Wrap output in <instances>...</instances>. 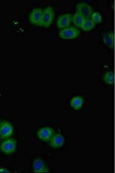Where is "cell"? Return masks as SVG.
I'll return each mask as SVG.
<instances>
[{"label": "cell", "mask_w": 115, "mask_h": 173, "mask_svg": "<svg viewBox=\"0 0 115 173\" xmlns=\"http://www.w3.org/2000/svg\"><path fill=\"white\" fill-rule=\"evenodd\" d=\"M55 14L53 8L48 6L43 10L42 14L40 26L47 28L51 25Z\"/></svg>", "instance_id": "cell-1"}, {"label": "cell", "mask_w": 115, "mask_h": 173, "mask_svg": "<svg viewBox=\"0 0 115 173\" xmlns=\"http://www.w3.org/2000/svg\"><path fill=\"white\" fill-rule=\"evenodd\" d=\"M80 31L73 27H67L61 29L59 35L60 37L64 39H71L77 38L79 35Z\"/></svg>", "instance_id": "cell-2"}, {"label": "cell", "mask_w": 115, "mask_h": 173, "mask_svg": "<svg viewBox=\"0 0 115 173\" xmlns=\"http://www.w3.org/2000/svg\"><path fill=\"white\" fill-rule=\"evenodd\" d=\"M76 12L83 16L86 20L89 19L94 10L90 5L84 2H80L76 5Z\"/></svg>", "instance_id": "cell-3"}, {"label": "cell", "mask_w": 115, "mask_h": 173, "mask_svg": "<svg viewBox=\"0 0 115 173\" xmlns=\"http://www.w3.org/2000/svg\"><path fill=\"white\" fill-rule=\"evenodd\" d=\"M16 142L13 138L6 140L2 142L0 146L1 151L4 153L10 154L13 153L16 149Z\"/></svg>", "instance_id": "cell-4"}, {"label": "cell", "mask_w": 115, "mask_h": 173, "mask_svg": "<svg viewBox=\"0 0 115 173\" xmlns=\"http://www.w3.org/2000/svg\"><path fill=\"white\" fill-rule=\"evenodd\" d=\"M13 133V128L9 122L4 121L0 125V138L5 139L11 136Z\"/></svg>", "instance_id": "cell-5"}, {"label": "cell", "mask_w": 115, "mask_h": 173, "mask_svg": "<svg viewBox=\"0 0 115 173\" xmlns=\"http://www.w3.org/2000/svg\"><path fill=\"white\" fill-rule=\"evenodd\" d=\"M43 9L39 8L34 9L29 15L28 18L32 24L40 26L42 14Z\"/></svg>", "instance_id": "cell-6"}, {"label": "cell", "mask_w": 115, "mask_h": 173, "mask_svg": "<svg viewBox=\"0 0 115 173\" xmlns=\"http://www.w3.org/2000/svg\"><path fill=\"white\" fill-rule=\"evenodd\" d=\"M73 15L70 13L66 14L60 16L57 21V26L60 29L68 27L72 20Z\"/></svg>", "instance_id": "cell-7"}, {"label": "cell", "mask_w": 115, "mask_h": 173, "mask_svg": "<svg viewBox=\"0 0 115 173\" xmlns=\"http://www.w3.org/2000/svg\"><path fill=\"white\" fill-rule=\"evenodd\" d=\"M55 134L54 130L51 128L45 127L39 129L37 134L41 140L49 142Z\"/></svg>", "instance_id": "cell-8"}, {"label": "cell", "mask_w": 115, "mask_h": 173, "mask_svg": "<svg viewBox=\"0 0 115 173\" xmlns=\"http://www.w3.org/2000/svg\"><path fill=\"white\" fill-rule=\"evenodd\" d=\"M64 140V137L62 134L57 133L54 134L48 142L49 144L51 147L57 148L63 145Z\"/></svg>", "instance_id": "cell-9"}, {"label": "cell", "mask_w": 115, "mask_h": 173, "mask_svg": "<svg viewBox=\"0 0 115 173\" xmlns=\"http://www.w3.org/2000/svg\"><path fill=\"white\" fill-rule=\"evenodd\" d=\"M33 169L35 172H48V168L44 162L40 159H36L33 163Z\"/></svg>", "instance_id": "cell-10"}, {"label": "cell", "mask_w": 115, "mask_h": 173, "mask_svg": "<svg viewBox=\"0 0 115 173\" xmlns=\"http://www.w3.org/2000/svg\"><path fill=\"white\" fill-rule=\"evenodd\" d=\"M104 43L111 48H113L114 46V35L113 32L107 33L103 36Z\"/></svg>", "instance_id": "cell-11"}, {"label": "cell", "mask_w": 115, "mask_h": 173, "mask_svg": "<svg viewBox=\"0 0 115 173\" xmlns=\"http://www.w3.org/2000/svg\"><path fill=\"white\" fill-rule=\"evenodd\" d=\"M86 19L81 15L77 12L73 15L72 20L75 25L77 28L81 27Z\"/></svg>", "instance_id": "cell-12"}, {"label": "cell", "mask_w": 115, "mask_h": 173, "mask_svg": "<svg viewBox=\"0 0 115 173\" xmlns=\"http://www.w3.org/2000/svg\"><path fill=\"white\" fill-rule=\"evenodd\" d=\"M95 25V24L92 20L87 19L84 22L81 28L85 31H89L93 29Z\"/></svg>", "instance_id": "cell-13"}, {"label": "cell", "mask_w": 115, "mask_h": 173, "mask_svg": "<svg viewBox=\"0 0 115 173\" xmlns=\"http://www.w3.org/2000/svg\"><path fill=\"white\" fill-rule=\"evenodd\" d=\"M82 99L79 97H75L73 98L71 101V106L76 109H79L82 104Z\"/></svg>", "instance_id": "cell-14"}, {"label": "cell", "mask_w": 115, "mask_h": 173, "mask_svg": "<svg viewBox=\"0 0 115 173\" xmlns=\"http://www.w3.org/2000/svg\"><path fill=\"white\" fill-rule=\"evenodd\" d=\"M91 18L95 24H98L102 22V17L101 15L97 12H94Z\"/></svg>", "instance_id": "cell-15"}, {"label": "cell", "mask_w": 115, "mask_h": 173, "mask_svg": "<svg viewBox=\"0 0 115 173\" xmlns=\"http://www.w3.org/2000/svg\"><path fill=\"white\" fill-rule=\"evenodd\" d=\"M105 82L109 84H112L114 81V75L112 72H110L105 74L104 76Z\"/></svg>", "instance_id": "cell-16"}, {"label": "cell", "mask_w": 115, "mask_h": 173, "mask_svg": "<svg viewBox=\"0 0 115 173\" xmlns=\"http://www.w3.org/2000/svg\"><path fill=\"white\" fill-rule=\"evenodd\" d=\"M0 172H9V171L5 169H0Z\"/></svg>", "instance_id": "cell-17"}]
</instances>
